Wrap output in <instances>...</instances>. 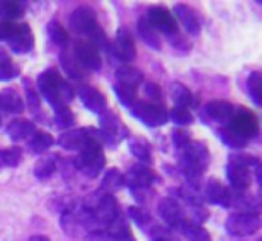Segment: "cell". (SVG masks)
Returning <instances> with one entry per match:
<instances>
[{
	"instance_id": "6da1fadb",
	"label": "cell",
	"mask_w": 262,
	"mask_h": 241,
	"mask_svg": "<svg viewBox=\"0 0 262 241\" xmlns=\"http://www.w3.org/2000/svg\"><path fill=\"white\" fill-rule=\"evenodd\" d=\"M38 90L40 94L51 103V106L69 105V101L74 97V90L56 69H47L38 77Z\"/></svg>"
},
{
	"instance_id": "7a4b0ae2",
	"label": "cell",
	"mask_w": 262,
	"mask_h": 241,
	"mask_svg": "<svg viewBox=\"0 0 262 241\" xmlns=\"http://www.w3.org/2000/svg\"><path fill=\"white\" fill-rule=\"evenodd\" d=\"M106 157L102 151V144L97 140H90L83 150L79 151V157L76 158V168L84 173L88 178H95L104 169Z\"/></svg>"
},
{
	"instance_id": "3957f363",
	"label": "cell",
	"mask_w": 262,
	"mask_h": 241,
	"mask_svg": "<svg viewBox=\"0 0 262 241\" xmlns=\"http://www.w3.org/2000/svg\"><path fill=\"white\" fill-rule=\"evenodd\" d=\"M226 126H228L232 132H235L239 137H243L244 140L255 139V137L258 135V130H260L257 115L246 108L235 110L232 119H230V123Z\"/></svg>"
},
{
	"instance_id": "277c9868",
	"label": "cell",
	"mask_w": 262,
	"mask_h": 241,
	"mask_svg": "<svg viewBox=\"0 0 262 241\" xmlns=\"http://www.w3.org/2000/svg\"><path fill=\"white\" fill-rule=\"evenodd\" d=\"M90 140H97L102 144V137L101 132L95 128H76V130H69V132H63L59 135L58 143L63 150L67 151H81L86 146Z\"/></svg>"
},
{
	"instance_id": "5b68a950",
	"label": "cell",
	"mask_w": 262,
	"mask_h": 241,
	"mask_svg": "<svg viewBox=\"0 0 262 241\" xmlns=\"http://www.w3.org/2000/svg\"><path fill=\"white\" fill-rule=\"evenodd\" d=\"M131 113L144 123L146 126L157 128V126L165 125L169 120V112L162 105H155V103H144L137 101L135 105L131 106Z\"/></svg>"
},
{
	"instance_id": "8992f818",
	"label": "cell",
	"mask_w": 262,
	"mask_h": 241,
	"mask_svg": "<svg viewBox=\"0 0 262 241\" xmlns=\"http://www.w3.org/2000/svg\"><path fill=\"white\" fill-rule=\"evenodd\" d=\"M226 230L230 236L235 237H246L255 234L260 229V218L258 214H246V212H235L232 214L225 223Z\"/></svg>"
},
{
	"instance_id": "52a82bcc",
	"label": "cell",
	"mask_w": 262,
	"mask_h": 241,
	"mask_svg": "<svg viewBox=\"0 0 262 241\" xmlns=\"http://www.w3.org/2000/svg\"><path fill=\"white\" fill-rule=\"evenodd\" d=\"M147 20H149L151 26L157 29L158 34H165V36L169 38H174L178 36V26H176V18L171 15V11L165 8H162V6H153V8L149 9V13H147L146 16Z\"/></svg>"
},
{
	"instance_id": "ba28073f",
	"label": "cell",
	"mask_w": 262,
	"mask_h": 241,
	"mask_svg": "<svg viewBox=\"0 0 262 241\" xmlns=\"http://www.w3.org/2000/svg\"><path fill=\"white\" fill-rule=\"evenodd\" d=\"M155 180H157V175L153 169L144 164H135L129 168L127 175H124V186H129L131 191L151 189Z\"/></svg>"
},
{
	"instance_id": "9c48e42d",
	"label": "cell",
	"mask_w": 262,
	"mask_h": 241,
	"mask_svg": "<svg viewBox=\"0 0 262 241\" xmlns=\"http://www.w3.org/2000/svg\"><path fill=\"white\" fill-rule=\"evenodd\" d=\"M180 162L203 171L208 166V162H210V151H208V148L205 146V144L190 140L182 150V158H180Z\"/></svg>"
},
{
	"instance_id": "30bf717a",
	"label": "cell",
	"mask_w": 262,
	"mask_h": 241,
	"mask_svg": "<svg viewBox=\"0 0 262 241\" xmlns=\"http://www.w3.org/2000/svg\"><path fill=\"white\" fill-rule=\"evenodd\" d=\"M72 56L76 58V62L81 67H86L90 70H99L102 67V59H101V52L94 47L92 44L84 40H77L74 44V51Z\"/></svg>"
},
{
	"instance_id": "8fae6325",
	"label": "cell",
	"mask_w": 262,
	"mask_h": 241,
	"mask_svg": "<svg viewBox=\"0 0 262 241\" xmlns=\"http://www.w3.org/2000/svg\"><path fill=\"white\" fill-rule=\"evenodd\" d=\"M101 137L102 143L108 144H117V140L126 137V128L120 125V120L117 119V115L110 110H104L101 113Z\"/></svg>"
},
{
	"instance_id": "7c38bea8",
	"label": "cell",
	"mask_w": 262,
	"mask_h": 241,
	"mask_svg": "<svg viewBox=\"0 0 262 241\" xmlns=\"http://www.w3.org/2000/svg\"><path fill=\"white\" fill-rule=\"evenodd\" d=\"M158 214L160 218L167 223L171 229H178L183 222H185V211H183L182 204L174 198H164L158 204Z\"/></svg>"
},
{
	"instance_id": "4fadbf2b",
	"label": "cell",
	"mask_w": 262,
	"mask_h": 241,
	"mask_svg": "<svg viewBox=\"0 0 262 241\" xmlns=\"http://www.w3.org/2000/svg\"><path fill=\"white\" fill-rule=\"evenodd\" d=\"M233 112H235V108L228 101H210L201 108L203 119L212 120V123H219V125H228Z\"/></svg>"
},
{
	"instance_id": "5bb4252c",
	"label": "cell",
	"mask_w": 262,
	"mask_h": 241,
	"mask_svg": "<svg viewBox=\"0 0 262 241\" xmlns=\"http://www.w3.org/2000/svg\"><path fill=\"white\" fill-rule=\"evenodd\" d=\"M226 178H228L232 189H235L237 193H243L244 189L250 187L251 182L250 168H246V166L239 164L235 160H230L228 166H226Z\"/></svg>"
},
{
	"instance_id": "9a60e30c",
	"label": "cell",
	"mask_w": 262,
	"mask_h": 241,
	"mask_svg": "<svg viewBox=\"0 0 262 241\" xmlns=\"http://www.w3.org/2000/svg\"><path fill=\"white\" fill-rule=\"evenodd\" d=\"M113 54H115L120 62H131V59H135V56H137L135 42H133V36H131L126 29L117 31L115 44H113Z\"/></svg>"
},
{
	"instance_id": "2e32d148",
	"label": "cell",
	"mask_w": 262,
	"mask_h": 241,
	"mask_svg": "<svg viewBox=\"0 0 262 241\" xmlns=\"http://www.w3.org/2000/svg\"><path fill=\"white\" fill-rule=\"evenodd\" d=\"M61 227L65 229V232L69 234L70 237H79L81 234L86 232L84 229V212L83 209H69V211L61 212Z\"/></svg>"
},
{
	"instance_id": "e0dca14e",
	"label": "cell",
	"mask_w": 262,
	"mask_h": 241,
	"mask_svg": "<svg viewBox=\"0 0 262 241\" xmlns=\"http://www.w3.org/2000/svg\"><path fill=\"white\" fill-rule=\"evenodd\" d=\"M9 49L16 54H26L33 49L34 45V36H33V31L27 24H18L16 27V33L13 34V38L8 42Z\"/></svg>"
},
{
	"instance_id": "ac0fdd59",
	"label": "cell",
	"mask_w": 262,
	"mask_h": 241,
	"mask_svg": "<svg viewBox=\"0 0 262 241\" xmlns=\"http://www.w3.org/2000/svg\"><path fill=\"white\" fill-rule=\"evenodd\" d=\"M69 24H70V29H72L74 33L86 34V31L90 29L92 26L97 24V18H95V13L92 11L90 8L81 6V8H77L76 11L70 15Z\"/></svg>"
},
{
	"instance_id": "d6986e66",
	"label": "cell",
	"mask_w": 262,
	"mask_h": 241,
	"mask_svg": "<svg viewBox=\"0 0 262 241\" xmlns=\"http://www.w3.org/2000/svg\"><path fill=\"white\" fill-rule=\"evenodd\" d=\"M174 15H176V18L180 20V24L185 27L187 33L192 34V36L200 34L201 24H200V18H198L196 11H194L192 8H189V6H185V4H176Z\"/></svg>"
},
{
	"instance_id": "ffe728a7",
	"label": "cell",
	"mask_w": 262,
	"mask_h": 241,
	"mask_svg": "<svg viewBox=\"0 0 262 241\" xmlns=\"http://www.w3.org/2000/svg\"><path fill=\"white\" fill-rule=\"evenodd\" d=\"M79 99L90 112L101 115L106 110V97L94 87H81L79 88Z\"/></svg>"
},
{
	"instance_id": "44dd1931",
	"label": "cell",
	"mask_w": 262,
	"mask_h": 241,
	"mask_svg": "<svg viewBox=\"0 0 262 241\" xmlns=\"http://www.w3.org/2000/svg\"><path fill=\"white\" fill-rule=\"evenodd\" d=\"M36 133V126L33 120L26 119H15L8 125V137L13 143H20V140H29L31 137Z\"/></svg>"
},
{
	"instance_id": "7402d4cb",
	"label": "cell",
	"mask_w": 262,
	"mask_h": 241,
	"mask_svg": "<svg viewBox=\"0 0 262 241\" xmlns=\"http://www.w3.org/2000/svg\"><path fill=\"white\" fill-rule=\"evenodd\" d=\"M205 194H207L208 202L215 205H221V207H230V200H232V193L230 189H226L219 180H208L207 186H205Z\"/></svg>"
},
{
	"instance_id": "603a6c76",
	"label": "cell",
	"mask_w": 262,
	"mask_h": 241,
	"mask_svg": "<svg viewBox=\"0 0 262 241\" xmlns=\"http://www.w3.org/2000/svg\"><path fill=\"white\" fill-rule=\"evenodd\" d=\"M0 110L13 113V115H18V113L24 112V101L13 87L0 90Z\"/></svg>"
},
{
	"instance_id": "cb8c5ba5",
	"label": "cell",
	"mask_w": 262,
	"mask_h": 241,
	"mask_svg": "<svg viewBox=\"0 0 262 241\" xmlns=\"http://www.w3.org/2000/svg\"><path fill=\"white\" fill-rule=\"evenodd\" d=\"M24 13H26L24 2H16V0H0V20H2V22H15V20L22 18Z\"/></svg>"
},
{
	"instance_id": "d4e9b609",
	"label": "cell",
	"mask_w": 262,
	"mask_h": 241,
	"mask_svg": "<svg viewBox=\"0 0 262 241\" xmlns=\"http://www.w3.org/2000/svg\"><path fill=\"white\" fill-rule=\"evenodd\" d=\"M137 29H139V33H140V38H142V40L147 44V47L155 49V51H160V49H162L160 34L157 33V29L151 26L149 20H147L146 16L139 20V26H137Z\"/></svg>"
},
{
	"instance_id": "484cf974",
	"label": "cell",
	"mask_w": 262,
	"mask_h": 241,
	"mask_svg": "<svg viewBox=\"0 0 262 241\" xmlns=\"http://www.w3.org/2000/svg\"><path fill=\"white\" fill-rule=\"evenodd\" d=\"M230 207L237 209L239 212H246V214H258V205L257 198L250 196V194L243 193H232V200H230Z\"/></svg>"
},
{
	"instance_id": "4316f807",
	"label": "cell",
	"mask_w": 262,
	"mask_h": 241,
	"mask_svg": "<svg viewBox=\"0 0 262 241\" xmlns=\"http://www.w3.org/2000/svg\"><path fill=\"white\" fill-rule=\"evenodd\" d=\"M122 186H124V175L117 168H110L104 173V178L101 182V193L113 194L115 191L122 189Z\"/></svg>"
},
{
	"instance_id": "83f0119b",
	"label": "cell",
	"mask_w": 262,
	"mask_h": 241,
	"mask_svg": "<svg viewBox=\"0 0 262 241\" xmlns=\"http://www.w3.org/2000/svg\"><path fill=\"white\" fill-rule=\"evenodd\" d=\"M56 168H58V155L41 157L34 166V176L38 180H49L56 173Z\"/></svg>"
},
{
	"instance_id": "f1b7e54d",
	"label": "cell",
	"mask_w": 262,
	"mask_h": 241,
	"mask_svg": "<svg viewBox=\"0 0 262 241\" xmlns=\"http://www.w3.org/2000/svg\"><path fill=\"white\" fill-rule=\"evenodd\" d=\"M178 230L189 241H212V237H210V234L207 232V229H203V227L198 225V223H194V222H189V219H185V222L178 227Z\"/></svg>"
},
{
	"instance_id": "f546056e",
	"label": "cell",
	"mask_w": 262,
	"mask_h": 241,
	"mask_svg": "<svg viewBox=\"0 0 262 241\" xmlns=\"http://www.w3.org/2000/svg\"><path fill=\"white\" fill-rule=\"evenodd\" d=\"M129 151H131V155H133L137 160L142 162L144 166L153 162V150H151V144L147 143V140L133 139V140H131Z\"/></svg>"
},
{
	"instance_id": "4dcf8cb0",
	"label": "cell",
	"mask_w": 262,
	"mask_h": 241,
	"mask_svg": "<svg viewBox=\"0 0 262 241\" xmlns=\"http://www.w3.org/2000/svg\"><path fill=\"white\" fill-rule=\"evenodd\" d=\"M59 59H61V67L63 70H65V74L70 77V79H83L84 77V72H83V67L79 65V63L76 62V58L72 56V52L69 51H63L61 56H59Z\"/></svg>"
},
{
	"instance_id": "1f68e13d",
	"label": "cell",
	"mask_w": 262,
	"mask_h": 241,
	"mask_svg": "<svg viewBox=\"0 0 262 241\" xmlns=\"http://www.w3.org/2000/svg\"><path fill=\"white\" fill-rule=\"evenodd\" d=\"M54 144V139H52L51 133L45 132H36L29 140H27V148H29L31 153L34 155H41L49 150V148Z\"/></svg>"
},
{
	"instance_id": "d6a6232c",
	"label": "cell",
	"mask_w": 262,
	"mask_h": 241,
	"mask_svg": "<svg viewBox=\"0 0 262 241\" xmlns=\"http://www.w3.org/2000/svg\"><path fill=\"white\" fill-rule=\"evenodd\" d=\"M117 79H119L120 85L137 88L144 81V76L135 67H120V69H117Z\"/></svg>"
},
{
	"instance_id": "836d02e7",
	"label": "cell",
	"mask_w": 262,
	"mask_h": 241,
	"mask_svg": "<svg viewBox=\"0 0 262 241\" xmlns=\"http://www.w3.org/2000/svg\"><path fill=\"white\" fill-rule=\"evenodd\" d=\"M171 97L178 108H189L192 105V94L190 90L182 83H172L171 85Z\"/></svg>"
},
{
	"instance_id": "e575fe53",
	"label": "cell",
	"mask_w": 262,
	"mask_h": 241,
	"mask_svg": "<svg viewBox=\"0 0 262 241\" xmlns=\"http://www.w3.org/2000/svg\"><path fill=\"white\" fill-rule=\"evenodd\" d=\"M86 36H88V44H92L95 49H104V51H110V42H108V36L106 33L102 31V27L99 24L92 26L90 29L86 31Z\"/></svg>"
},
{
	"instance_id": "d590c367",
	"label": "cell",
	"mask_w": 262,
	"mask_h": 241,
	"mask_svg": "<svg viewBox=\"0 0 262 241\" xmlns=\"http://www.w3.org/2000/svg\"><path fill=\"white\" fill-rule=\"evenodd\" d=\"M246 87H248V94H250L251 101L255 105H262V76L260 72H251L250 77L246 81Z\"/></svg>"
},
{
	"instance_id": "8d00e7d4",
	"label": "cell",
	"mask_w": 262,
	"mask_h": 241,
	"mask_svg": "<svg viewBox=\"0 0 262 241\" xmlns=\"http://www.w3.org/2000/svg\"><path fill=\"white\" fill-rule=\"evenodd\" d=\"M22 160V150L18 146L0 150V169L4 168H16Z\"/></svg>"
},
{
	"instance_id": "74e56055",
	"label": "cell",
	"mask_w": 262,
	"mask_h": 241,
	"mask_svg": "<svg viewBox=\"0 0 262 241\" xmlns=\"http://www.w3.org/2000/svg\"><path fill=\"white\" fill-rule=\"evenodd\" d=\"M47 34L56 45H67L69 44V33L65 31V27L58 22V20H51L47 24Z\"/></svg>"
},
{
	"instance_id": "f35d334b",
	"label": "cell",
	"mask_w": 262,
	"mask_h": 241,
	"mask_svg": "<svg viewBox=\"0 0 262 241\" xmlns=\"http://www.w3.org/2000/svg\"><path fill=\"white\" fill-rule=\"evenodd\" d=\"M217 137L228 148H235V150H239V148L246 146V143H248V140H244L243 137L237 135L235 132H232V130H230L228 126H223V128H219L217 130Z\"/></svg>"
},
{
	"instance_id": "ab89813d",
	"label": "cell",
	"mask_w": 262,
	"mask_h": 241,
	"mask_svg": "<svg viewBox=\"0 0 262 241\" xmlns=\"http://www.w3.org/2000/svg\"><path fill=\"white\" fill-rule=\"evenodd\" d=\"M127 216H129V219H133V223H137L139 227H142V229H147V227H153V218H151V214L146 211V209L142 207H129L127 209Z\"/></svg>"
},
{
	"instance_id": "60d3db41",
	"label": "cell",
	"mask_w": 262,
	"mask_h": 241,
	"mask_svg": "<svg viewBox=\"0 0 262 241\" xmlns=\"http://www.w3.org/2000/svg\"><path fill=\"white\" fill-rule=\"evenodd\" d=\"M20 74V69L15 65V63L9 59V56H6L4 52H0V79L8 81L13 79Z\"/></svg>"
},
{
	"instance_id": "b9f144b4",
	"label": "cell",
	"mask_w": 262,
	"mask_h": 241,
	"mask_svg": "<svg viewBox=\"0 0 262 241\" xmlns=\"http://www.w3.org/2000/svg\"><path fill=\"white\" fill-rule=\"evenodd\" d=\"M115 94L124 106H133L137 103V88H133V87L117 83L115 85Z\"/></svg>"
},
{
	"instance_id": "7bdbcfd3",
	"label": "cell",
	"mask_w": 262,
	"mask_h": 241,
	"mask_svg": "<svg viewBox=\"0 0 262 241\" xmlns=\"http://www.w3.org/2000/svg\"><path fill=\"white\" fill-rule=\"evenodd\" d=\"M54 115H56V125L67 128L74 123V113L69 108V105H58L54 106Z\"/></svg>"
},
{
	"instance_id": "ee69618b",
	"label": "cell",
	"mask_w": 262,
	"mask_h": 241,
	"mask_svg": "<svg viewBox=\"0 0 262 241\" xmlns=\"http://www.w3.org/2000/svg\"><path fill=\"white\" fill-rule=\"evenodd\" d=\"M147 232H149L151 241H178V237L174 236V232L169 227L153 225Z\"/></svg>"
},
{
	"instance_id": "f6af8a7d",
	"label": "cell",
	"mask_w": 262,
	"mask_h": 241,
	"mask_svg": "<svg viewBox=\"0 0 262 241\" xmlns=\"http://www.w3.org/2000/svg\"><path fill=\"white\" fill-rule=\"evenodd\" d=\"M24 88H26V97H27V103H29L31 112L38 113V112H40L41 103H40V95H38L36 88H34L33 85L29 83V79L24 81Z\"/></svg>"
},
{
	"instance_id": "bcb514c9",
	"label": "cell",
	"mask_w": 262,
	"mask_h": 241,
	"mask_svg": "<svg viewBox=\"0 0 262 241\" xmlns=\"http://www.w3.org/2000/svg\"><path fill=\"white\" fill-rule=\"evenodd\" d=\"M169 117L174 120L176 125H190L192 123V113H190L189 108H178V106H174L171 110V113H169Z\"/></svg>"
},
{
	"instance_id": "7dc6e473",
	"label": "cell",
	"mask_w": 262,
	"mask_h": 241,
	"mask_svg": "<svg viewBox=\"0 0 262 241\" xmlns=\"http://www.w3.org/2000/svg\"><path fill=\"white\" fill-rule=\"evenodd\" d=\"M18 24L15 22H2L0 20V42H9L13 38V34L16 33Z\"/></svg>"
},
{
	"instance_id": "c3c4849f",
	"label": "cell",
	"mask_w": 262,
	"mask_h": 241,
	"mask_svg": "<svg viewBox=\"0 0 262 241\" xmlns=\"http://www.w3.org/2000/svg\"><path fill=\"white\" fill-rule=\"evenodd\" d=\"M172 140H174V144H176L178 150H183V148L190 143V137L185 130H174V133H172Z\"/></svg>"
},
{
	"instance_id": "681fc988",
	"label": "cell",
	"mask_w": 262,
	"mask_h": 241,
	"mask_svg": "<svg viewBox=\"0 0 262 241\" xmlns=\"http://www.w3.org/2000/svg\"><path fill=\"white\" fill-rule=\"evenodd\" d=\"M144 92H146L147 97H151L155 101V105H157L158 101L162 99V90L158 88V85L151 83V81H147L146 85H144Z\"/></svg>"
},
{
	"instance_id": "f907efd6",
	"label": "cell",
	"mask_w": 262,
	"mask_h": 241,
	"mask_svg": "<svg viewBox=\"0 0 262 241\" xmlns=\"http://www.w3.org/2000/svg\"><path fill=\"white\" fill-rule=\"evenodd\" d=\"M112 241H135V239H133V236H131V234H127V236L115 237V239H112Z\"/></svg>"
},
{
	"instance_id": "816d5d0a",
	"label": "cell",
	"mask_w": 262,
	"mask_h": 241,
	"mask_svg": "<svg viewBox=\"0 0 262 241\" xmlns=\"http://www.w3.org/2000/svg\"><path fill=\"white\" fill-rule=\"evenodd\" d=\"M29 241H51V239H49L47 236H33Z\"/></svg>"
},
{
	"instance_id": "f5cc1de1",
	"label": "cell",
	"mask_w": 262,
	"mask_h": 241,
	"mask_svg": "<svg viewBox=\"0 0 262 241\" xmlns=\"http://www.w3.org/2000/svg\"><path fill=\"white\" fill-rule=\"evenodd\" d=\"M0 123H2V120H0Z\"/></svg>"
}]
</instances>
